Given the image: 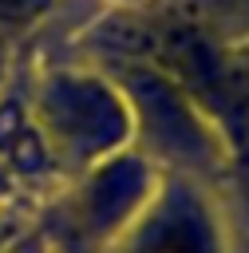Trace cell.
I'll use <instances>...</instances> for the list:
<instances>
[{
  "label": "cell",
  "instance_id": "cell-1",
  "mask_svg": "<svg viewBox=\"0 0 249 253\" xmlns=\"http://www.w3.org/2000/svg\"><path fill=\"white\" fill-rule=\"evenodd\" d=\"M134 253H213V249H209V233H206L202 217L174 206L146 221Z\"/></svg>",
  "mask_w": 249,
  "mask_h": 253
},
{
  "label": "cell",
  "instance_id": "cell-2",
  "mask_svg": "<svg viewBox=\"0 0 249 253\" xmlns=\"http://www.w3.org/2000/svg\"><path fill=\"white\" fill-rule=\"evenodd\" d=\"M47 0H0V20H28L43 8Z\"/></svg>",
  "mask_w": 249,
  "mask_h": 253
}]
</instances>
